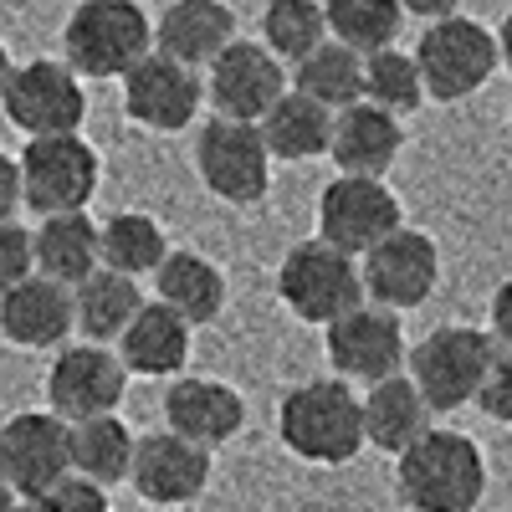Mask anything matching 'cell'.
Returning <instances> with one entry per match:
<instances>
[{"label":"cell","mask_w":512,"mask_h":512,"mask_svg":"<svg viewBox=\"0 0 512 512\" xmlns=\"http://www.w3.org/2000/svg\"><path fill=\"white\" fill-rule=\"evenodd\" d=\"M200 103H205L200 72L164 52H144L123 72V113L144 123L149 134H180V128H190L200 118Z\"/></svg>","instance_id":"cell-12"},{"label":"cell","mask_w":512,"mask_h":512,"mask_svg":"<svg viewBox=\"0 0 512 512\" xmlns=\"http://www.w3.org/2000/svg\"><path fill=\"white\" fill-rule=\"evenodd\" d=\"M0 103H6V118L26 139H36V134H77L82 118H88L82 77L67 62H52V57L11 67L6 88H0Z\"/></svg>","instance_id":"cell-10"},{"label":"cell","mask_w":512,"mask_h":512,"mask_svg":"<svg viewBox=\"0 0 512 512\" xmlns=\"http://www.w3.org/2000/svg\"><path fill=\"white\" fill-rule=\"evenodd\" d=\"M62 52L77 77H123L154 52V21L139 0H82L62 26Z\"/></svg>","instance_id":"cell-3"},{"label":"cell","mask_w":512,"mask_h":512,"mask_svg":"<svg viewBox=\"0 0 512 512\" xmlns=\"http://www.w3.org/2000/svg\"><path fill=\"white\" fill-rule=\"evenodd\" d=\"M123 384H128V369L123 359L108 349V344H72L52 359V374H47V405L52 415H62L67 425L72 420H88V415H108L123 405Z\"/></svg>","instance_id":"cell-16"},{"label":"cell","mask_w":512,"mask_h":512,"mask_svg":"<svg viewBox=\"0 0 512 512\" xmlns=\"http://www.w3.org/2000/svg\"><path fill=\"white\" fill-rule=\"evenodd\" d=\"M21 205L36 216H57V210H88L103 180V159L82 134H36L26 139L21 159Z\"/></svg>","instance_id":"cell-6"},{"label":"cell","mask_w":512,"mask_h":512,"mask_svg":"<svg viewBox=\"0 0 512 512\" xmlns=\"http://www.w3.org/2000/svg\"><path fill=\"white\" fill-rule=\"evenodd\" d=\"M113 344H118V359H123L128 374L175 379L190 364V323L175 308H164L159 297L154 303L144 297V308L128 318V328L113 338Z\"/></svg>","instance_id":"cell-21"},{"label":"cell","mask_w":512,"mask_h":512,"mask_svg":"<svg viewBox=\"0 0 512 512\" xmlns=\"http://www.w3.org/2000/svg\"><path fill=\"white\" fill-rule=\"evenodd\" d=\"M492 354H497L492 333H482V328H466V323L431 328L415 349H405L410 384L420 390V400L431 405V415H451V410L477 400Z\"/></svg>","instance_id":"cell-4"},{"label":"cell","mask_w":512,"mask_h":512,"mask_svg":"<svg viewBox=\"0 0 512 512\" xmlns=\"http://www.w3.org/2000/svg\"><path fill=\"white\" fill-rule=\"evenodd\" d=\"M328 364L338 379H359V384H374L384 374H400L405 369V328H400V313L379 308V303H359L349 308L344 318L328 323Z\"/></svg>","instance_id":"cell-14"},{"label":"cell","mask_w":512,"mask_h":512,"mask_svg":"<svg viewBox=\"0 0 512 512\" xmlns=\"http://www.w3.org/2000/svg\"><path fill=\"white\" fill-rule=\"evenodd\" d=\"M395 487L410 512H477L487 497L482 446L461 431H420L395 456Z\"/></svg>","instance_id":"cell-1"},{"label":"cell","mask_w":512,"mask_h":512,"mask_svg":"<svg viewBox=\"0 0 512 512\" xmlns=\"http://www.w3.org/2000/svg\"><path fill=\"white\" fill-rule=\"evenodd\" d=\"M195 175L226 205H262L272 190V154L256 134V123L210 118L195 139Z\"/></svg>","instance_id":"cell-8"},{"label":"cell","mask_w":512,"mask_h":512,"mask_svg":"<svg viewBox=\"0 0 512 512\" xmlns=\"http://www.w3.org/2000/svg\"><path fill=\"white\" fill-rule=\"evenodd\" d=\"M277 436L297 461L313 466H344L364 451V420L359 395L349 379H303L292 384L277 405Z\"/></svg>","instance_id":"cell-2"},{"label":"cell","mask_w":512,"mask_h":512,"mask_svg":"<svg viewBox=\"0 0 512 512\" xmlns=\"http://www.w3.org/2000/svg\"><path fill=\"white\" fill-rule=\"evenodd\" d=\"M128 482L154 507H185L210 487V451L164 431L134 436V461H128Z\"/></svg>","instance_id":"cell-17"},{"label":"cell","mask_w":512,"mask_h":512,"mask_svg":"<svg viewBox=\"0 0 512 512\" xmlns=\"http://www.w3.org/2000/svg\"><path fill=\"white\" fill-rule=\"evenodd\" d=\"M205 93L221 118L256 123L282 93H287V67L262 47V41H226L205 67Z\"/></svg>","instance_id":"cell-15"},{"label":"cell","mask_w":512,"mask_h":512,"mask_svg":"<svg viewBox=\"0 0 512 512\" xmlns=\"http://www.w3.org/2000/svg\"><path fill=\"white\" fill-rule=\"evenodd\" d=\"M405 149V128L395 113H384L374 103H349L333 113V128H328V154L338 164V175H374L384 180V169H390Z\"/></svg>","instance_id":"cell-20"},{"label":"cell","mask_w":512,"mask_h":512,"mask_svg":"<svg viewBox=\"0 0 512 512\" xmlns=\"http://www.w3.org/2000/svg\"><path fill=\"white\" fill-rule=\"evenodd\" d=\"M492 338L512 349V277L492 292Z\"/></svg>","instance_id":"cell-38"},{"label":"cell","mask_w":512,"mask_h":512,"mask_svg":"<svg viewBox=\"0 0 512 512\" xmlns=\"http://www.w3.org/2000/svg\"><path fill=\"white\" fill-rule=\"evenodd\" d=\"M277 297L292 318L328 328L333 318H344L349 308L364 303V282H359V256L338 251L328 241H297L282 267H277Z\"/></svg>","instance_id":"cell-5"},{"label":"cell","mask_w":512,"mask_h":512,"mask_svg":"<svg viewBox=\"0 0 512 512\" xmlns=\"http://www.w3.org/2000/svg\"><path fill=\"white\" fill-rule=\"evenodd\" d=\"M359 282H364V303L410 313L420 303H431V292L441 282V246L415 226H395L359 256Z\"/></svg>","instance_id":"cell-9"},{"label":"cell","mask_w":512,"mask_h":512,"mask_svg":"<svg viewBox=\"0 0 512 512\" xmlns=\"http://www.w3.org/2000/svg\"><path fill=\"white\" fill-rule=\"evenodd\" d=\"M41 502H47V512H108V487L67 472L57 487L41 492Z\"/></svg>","instance_id":"cell-34"},{"label":"cell","mask_w":512,"mask_h":512,"mask_svg":"<svg viewBox=\"0 0 512 512\" xmlns=\"http://www.w3.org/2000/svg\"><path fill=\"white\" fill-rule=\"evenodd\" d=\"M400 221V195L374 175H338L318 195V241L364 256L374 241H384Z\"/></svg>","instance_id":"cell-11"},{"label":"cell","mask_w":512,"mask_h":512,"mask_svg":"<svg viewBox=\"0 0 512 512\" xmlns=\"http://www.w3.org/2000/svg\"><path fill=\"white\" fill-rule=\"evenodd\" d=\"M11 512H47V502H41V497H16Z\"/></svg>","instance_id":"cell-41"},{"label":"cell","mask_w":512,"mask_h":512,"mask_svg":"<svg viewBox=\"0 0 512 512\" xmlns=\"http://www.w3.org/2000/svg\"><path fill=\"white\" fill-rule=\"evenodd\" d=\"M164 425L175 436L216 451L241 436L246 425V400L231 390L226 379H200V374H175V384L164 390Z\"/></svg>","instance_id":"cell-18"},{"label":"cell","mask_w":512,"mask_h":512,"mask_svg":"<svg viewBox=\"0 0 512 512\" xmlns=\"http://www.w3.org/2000/svg\"><path fill=\"white\" fill-rule=\"evenodd\" d=\"M26 272H31V231L11 216L0 221V292L16 287Z\"/></svg>","instance_id":"cell-36"},{"label":"cell","mask_w":512,"mask_h":512,"mask_svg":"<svg viewBox=\"0 0 512 512\" xmlns=\"http://www.w3.org/2000/svg\"><path fill=\"white\" fill-rule=\"evenodd\" d=\"M11 507H16V492H11L6 482H0V512H11Z\"/></svg>","instance_id":"cell-43"},{"label":"cell","mask_w":512,"mask_h":512,"mask_svg":"<svg viewBox=\"0 0 512 512\" xmlns=\"http://www.w3.org/2000/svg\"><path fill=\"white\" fill-rule=\"evenodd\" d=\"M318 6H323L328 36L354 47L359 57L390 47V41L400 36V26H405L400 0H318Z\"/></svg>","instance_id":"cell-31"},{"label":"cell","mask_w":512,"mask_h":512,"mask_svg":"<svg viewBox=\"0 0 512 512\" xmlns=\"http://www.w3.org/2000/svg\"><path fill=\"white\" fill-rule=\"evenodd\" d=\"M6 77H11V52H6V41H0V88H6Z\"/></svg>","instance_id":"cell-42"},{"label":"cell","mask_w":512,"mask_h":512,"mask_svg":"<svg viewBox=\"0 0 512 512\" xmlns=\"http://www.w3.org/2000/svg\"><path fill=\"white\" fill-rule=\"evenodd\" d=\"M16 210H21V169L6 149H0V221H11Z\"/></svg>","instance_id":"cell-37"},{"label":"cell","mask_w":512,"mask_h":512,"mask_svg":"<svg viewBox=\"0 0 512 512\" xmlns=\"http://www.w3.org/2000/svg\"><path fill=\"white\" fill-rule=\"evenodd\" d=\"M67 456H72L77 477H88L98 487H118L128 477V461H134V431L118 420V410L72 420L67 425Z\"/></svg>","instance_id":"cell-28"},{"label":"cell","mask_w":512,"mask_h":512,"mask_svg":"<svg viewBox=\"0 0 512 512\" xmlns=\"http://www.w3.org/2000/svg\"><path fill=\"white\" fill-rule=\"evenodd\" d=\"M292 88L323 103L328 113H338L364 98V57L354 47H344V41L323 36L303 62H292Z\"/></svg>","instance_id":"cell-29"},{"label":"cell","mask_w":512,"mask_h":512,"mask_svg":"<svg viewBox=\"0 0 512 512\" xmlns=\"http://www.w3.org/2000/svg\"><path fill=\"white\" fill-rule=\"evenodd\" d=\"M72 472L67 420L52 410H21L0 425V482L16 497H41Z\"/></svg>","instance_id":"cell-13"},{"label":"cell","mask_w":512,"mask_h":512,"mask_svg":"<svg viewBox=\"0 0 512 512\" xmlns=\"http://www.w3.org/2000/svg\"><path fill=\"white\" fill-rule=\"evenodd\" d=\"M328 128H333V113L323 103H313L308 93H297V88H287L262 118H256V134H262L267 154L292 159V164L328 154Z\"/></svg>","instance_id":"cell-27"},{"label":"cell","mask_w":512,"mask_h":512,"mask_svg":"<svg viewBox=\"0 0 512 512\" xmlns=\"http://www.w3.org/2000/svg\"><path fill=\"white\" fill-rule=\"evenodd\" d=\"M415 67H420V82H425V98L461 103L477 88H487V77L502 67L497 62V36L461 11L441 16L415 41Z\"/></svg>","instance_id":"cell-7"},{"label":"cell","mask_w":512,"mask_h":512,"mask_svg":"<svg viewBox=\"0 0 512 512\" xmlns=\"http://www.w3.org/2000/svg\"><path fill=\"white\" fill-rule=\"evenodd\" d=\"M405 16H420V21H441V16H456L461 0H400Z\"/></svg>","instance_id":"cell-39"},{"label":"cell","mask_w":512,"mask_h":512,"mask_svg":"<svg viewBox=\"0 0 512 512\" xmlns=\"http://www.w3.org/2000/svg\"><path fill=\"white\" fill-rule=\"evenodd\" d=\"M226 41H236V16L226 0H175L154 21V52L175 57L185 67H210Z\"/></svg>","instance_id":"cell-22"},{"label":"cell","mask_w":512,"mask_h":512,"mask_svg":"<svg viewBox=\"0 0 512 512\" xmlns=\"http://www.w3.org/2000/svg\"><path fill=\"white\" fill-rule=\"evenodd\" d=\"M359 420L369 446L400 456L420 431H431V405L420 400L410 374H384L369 384V395H359Z\"/></svg>","instance_id":"cell-25"},{"label":"cell","mask_w":512,"mask_h":512,"mask_svg":"<svg viewBox=\"0 0 512 512\" xmlns=\"http://www.w3.org/2000/svg\"><path fill=\"white\" fill-rule=\"evenodd\" d=\"M323 36H328V26H323V6H318V0H267V11H262V47L282 67L303 62Z\"/></svg>","instance_id":"cell-33"},{"label":"cell","mask_w":512,"mask_h":512,"mask_svg":"<svg viewBox=\"0 0 512 512\" xmlns=\"http://www.w3.org/2000/svg\"><path fill=\"white\" fill-rule=\"evenodd\" d=\"M497 62L512 72V11L502 16V26H497Z\"/></svg>","instance_id":"cell-40"},{"label":"cell","mask_w":512,"mask_h":512,"mask_svg":"<svg viewBox=\"0 0 512 512\" xmlns=\"http://www.w3.org/2000/svg\"><path fill=\"white\" fill-rule=\"evenodd\" d=\"M164 226L154 216H144V210H118V216H108L98 226V262L123 272V277H144L164 262Z\"/></svg>","instance_id":"cell-30"},{"label":"cell","mask_w":512,"mask_h":512,"mask_svg":"<svg viewBox=\"0 0 512 512\" xmlns=\"http://www.w3.org/2000/svg\"><path fill=\"white\" fill-rule=\"evenodd\" d=\"M0 333L16 349H62L72 333V287L26 272L16 287L0 292Z\"/></svg>","instance_id":"cell-19"},{"label":"cell","mask_w":512,"mask_h":512,"mask_svg":"<svg viewBox=\"0 0 512 512\" xmlns=\"http://www.w3.org/2000/svg\"><path fill=\"white\" fill-rule=\"evenodd\" d=\"M477 405H482L492 420L512 425V349L492 354V364H487V374H482V390H477Z\"/></svg>","instance_id":"cell-35"},{"label":"cell","mask_w":512,"mask_h":512,"mask_svg":"<svg viewBox=\"0 0 512 512\" xmlns=\"http://www.w3.org/2000/svg\"><path fill=\"white\" fill-rule=\"evenodd\" d=\"M139 308H144L139 277H123L113 267H93L72 287V333H82L88 344H113Z\"/></svg>","instance_id":"cell-26"},{"label":"cell","mask_w":512,"mask_h":512,"mask_svg":"<svg viewBox=\"0 0 512 512\" xmlns=\"http://www.w3.org/2000/svg\"><path fill=\"white\" fill-rule=\"evenodd\" d=\"M154 297L164 308H175L190 328L216 323L226 313V272L200 251H164V262L154 267Z\"/></svg>","instance_id":"cell-23"},{"label":"cell","mask_w":512,"mask_h":512,"mask_svg":"<svg viewBox=\"0 0 512 512\" xmlns=\"http://www.w3.org/2000/svg\"><path fill=\"white\" fill-rule=\"evenodd\" d=\"M364 103L384 108V113H415L425 103V82H420V67H415V52H400L395 41L379 52H364Z\"/></svg>","instance_id":"cell-32"},{"label":"cell","mask_w":512,"mask_h":512,"mask_svg":"<svg viewBox=\"0 0 512 512\" xmlns=\"http://www.w3.org/2000/svg\"><path fill=\"white\" fill-rule=\"evenodd\" d=\"M98 262V226L88 210H57L41 216V226L31 231V272L52 277L62 287H77Z\"/></svg>","instance_id":"cell-24"}]
</instances>
